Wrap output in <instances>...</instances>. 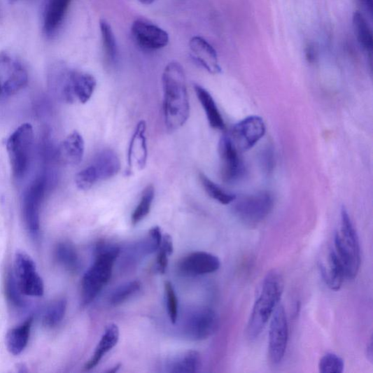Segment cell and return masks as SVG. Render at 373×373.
<instances>
[{
	"label": "cell",
	"mask_w": 373,
	"mask_h": 373,
	"mask_svg": "<svg viewBox=\"0 0 373 373\" xmlns=\"http://www.w3.org/2000/svg\"><path fill=\"white\" fill-rule=\"evenodd\" d=\"M28 80L27 72L19 62L4 53L0 55V83L3 95L17 94L27 86Z\"/></svg>",
	"instance_id": "obj_13"
},
{
	"label": "cell",
	"mask_w": 373,
	"mask_h": 373,
	"mask_svg": "<svg viewBox=\"0 0 373 373\" xmlns=\"http://www.w3.org/2000/svg\"><path fill=\"white\" fill-rule=\"evenodd\" d=\"M164 288L169 316L171 323L175 324L178 318V300H177L174 288L170 281L165 282Z\"/></svg>",
	"instance_id": "obj_39"
},
{
	"label": "cell",
	"mask_w": 373,
	"mask_h": 373,
	"mask_svg": "<svg viewBox=\"0 0 373 373\" xmlns=\"http://www.w3.org/2000/svg\"><path fill=\"white\" fill-rule=\"evenodd\" d=\"M34 145V131L30 123L22 124L16 129L7 141L11 171L13 178L22 181L31 164Z\"/></svg>",
	"instance_id": "obj_5"
},
{
	"label": "cell",
	"mask_w": 373,
	"mask_h": 373,
	"mask_svg": "<svg viewBox=\"0 0 373 373\" xmlns=\"http://www.w3.org/2000/svg\"><path fill=\"white\" fill-rule=\"evenodd\" d=\"M163 111L165 126L170 132L182 128L190 117V101L186 77L183 66L169 63L162 76Z\"/></svg>",
	"instance_id": "obj_1"
},
{
	"label": "cell",
	"mask_w": 373,
	"mask_h": 373,
	"mask_svg": "<svg viewBox=\"0 0 373 373\" xmlns=\"http://www.w3.org/2000/svg\"><path fill=\"white\" fill-rule=\"evenodd\" d=\"M14 276L22 295L41 297L44 293V284L31 258L23 252H17L14 261Z\"/></svg>",
	"instance_id": "obj_7"
},
{
	"label": "cell",
	"mask_w": 373,
	"mask_h": 373,
	"mask_svg": "<svg viewBox=\"0 0 373 373\" xmlns=\"http://www.w3.org/2000/svg\"><path fill=\"white\" fill-rule=\"evenodd\" d=\"M146 132V121H139L132 136L128 151V166L131 174L143 170L147 165L148 150Z\"/></svg>",
	"instance_id": "obj_16"
},
{
	"label": "cell",
	"mask_w": 373,
	"mask_h": 373,
	"mask_svg": "<svg viewBox=\"0 0 373 373\" xmlns=\"http://www.w3.org/2000/svg\"><path fill=\"white\" fill-rule=\"evenodd\" d=\"M353 26L355 35H356L361 47L369 52H372L373 48L372 32L365 17L360 12L353 14Z\"/></svg>",
	"instance_id": "obj_29"
},
{
	"label": "cell",
	"mask_w": 373,
	"mask_h": 373,
	"mask_svg": "<svg viewBox=\"0 0 373 373\" xmlns=\"http://www.w3.org/2000/svg\"><path fill=\"white\" fill-rule=\"evenodd\" d=\"M199 177L204 190L212 199L223 205L234 203L237 199L235 195L225 191L220 186L211 181L204 173L200 172Z\"/></svg>",
	"instance_id": "obj_30"
},
{
	"label": "cell",
	"mask_w": 373,
	"mask_h": 373,
	"mask_svg": "<svg viewBox=\"0 0 373 373\" xmlns=\"http://www.w3.org/2000/svg\"><path fill=\"white\" fill-rule=\"evenodd\" d=\"M305 55L307 61L312 64L314 63L318 57V49L313 43H309L305 49Z\"/></svg>",
	"instance_id": "obj_40"
},
{
	"label": "cell",
	"mask_w": 373,
	"mask_h": 373,
	"mask_svg": "<svg viewBox=\"0 0 373 373\" xmlns=\"http://www.w3.org/2000/svg\"><path fill=\"white\" fill-rule=\"evenodd\" d=\"M133 38L142 48L156 50L169 42L168 33L162 28L142 20H136L132 27Z\"/></svg>",
	"instance_id": "obj_15"
},
{
	"label": "cell",
	"mask_w": 373,
	"mask_h": 373,
	"mask_svg": "<svg viewBox=\"0 0 373 373\" xmlns=\"http://www.w3.org/2000/svg\"><path fill=\"white\" fill-rule=\"evenodd\" d=\"M84 150L83 136L79 132H73L69 134L59 146L58 157L64 165L76 166L82 162Z\"/></svg>",
	"instance_id": "obj_21"
},
{
	"label": "cell",
	"mask_w": 373,
	"mask_h": 373,
	"mask_svg": "<svg viewBox=\"0 0 373 373\" xmlns=\"http://www.w3.org/2000/svg\"><path fill=\"white\" fill-rule=\"evenodd\" d=\"M33 321V317H29L22 325L10 329L8 332L6 337V345L8 351L15 356L22 353L27 347Z\"/></svg>",
	"instance_id": "obj_25"
},
{
	"label": "cell",
	"mask_w": 373,
	"mask_h": 373,
	"mask_svg": "<svg viewBox=\"0 0 373 373\" xmlns=\"http://www.w3.org/2000/svg\"><path fill=\"white\" fill-rule=\"evenodd\" d=\"M361 1H362V0H361Z\"/></svg>",
	"instance_id": "obj_47"
},
{
	"label": "cell",
	"mask_w": 373,
	"mask_h": 373,
	"mask_svg": "<svg viewBox=\"0 0 373 373\" xmlns=\"http://www.w3.org/2000/svg\"><path fill=\"white\" fill-rule=\"evenodd\" d=\"M98 182L97 173L92 164L81 170L76 176V184L81 190H90Z\"/></svg>",
	"instance_id": "obj_38"
},
{
	"label": "cell",
	"mask_w": 373,
	"mask_h": 373,
	"mask_svg": "<svg viewBox=\"0 0 373 373\" xmlns=\"http://www.w3.org/2000/svg\"><path fill=\"white\" fill-rule=\"evenodd\" d=\"M220 175L224 183H232L239 181L244 173V166L240 152L229 136H224L219 143Z\"/></svg>",
	"instance_id": "obj_14"
},
{
	"label": "cell",
	"mask_w": 373,
	"mask_h": 373,
	"mask_svg": "<svg viewBox=\"0 0 373 373\" xmlns=\"http://www.w3.org/2000/svg\"><path fill=\"white\" fill-rule=\"evenodd\" d=\"M97 173L98 181H108L120 171V161L117 153L111 149L100 151L92 164Z\"/></svg>",
	"instance_id": "obj_22"
},
{
	"label": "cell",
	"mask_w": 373,
	"mask_h": 373,
	"mask_svg": "<svg viewBox=\"0 0 373 373\" xmlns=\"http://www.w3.org/2000/svg\"><path fill=\"white\" fill-rule=\"evenodd\" d=\"M72 0H48L43 14V31L48 38L57 33Z\"/></svg>",
	"instance_id": "obj_20"
},
{
	"label": "cell",
	"mask_w": 373,
	"mask_h": 373,
	"mask_svg": "<svg viewBox=\"0 0 373 373\" xmlns=\"http://www.w3.org/2000/svg\"><path fill=\"white\" fill-rule=\"evenodd\" d=\"M120 366L121 365L118 364V365L115 366L114 367H113L111 370H108V372H111V373L116 372L120 369Z\"/></svg>",
	"instance_id": "obj_44"
},
{
	"label": "cell",
	"mask_w": 373,
	"mask_h": 373,
	"mask_svg": "<svg viewBox=\"0 0 373 373\" xmlns=\"http://www.w3.org/2000/svg\"><path fill=\"white\" fill-rule=\"evenodd\" d=\"M219 326L217 313L202 307L192 311L186 318L183 332L192 341H203L215 334Z\"/></svg>",
	"instance_id": "obj_8"
},
{
	"label": "cell",
	"mask_w": 373,
	"mask_h": 373,
	"mask_svg": "<svg viewBox=\"0 0 373 373\" xmlns=\"http://www.w3.org/2000/svg\"><path fill=\"white\" fill-rule=\"evenodd\" d=\"M200 353L197 351H188L177 357L169 364V372L174 373L197 372L201 367Z\"/></svg>",
	"instance_id": "obj_28"
},
{
	"label": "cell",
	"mask_w": 373,
	"mask_h": 373,
	"mask_svg": "<svg viewBox=\"0 0 373 373\" xmlns=\"http://www.w3.org/2000/svg\"><path fill=\"white\" fill-rule=\"evenodd\" d=\"M180 272L185 276H200L215 273L220 268V260L212 254L195 252L183 258L179 262Z\"/></svg>",
	"instance_id": "obj_17"
},
{
	"label": "cell",
	"mask_w": 373,
	"mask_h": 373,
	"mask_svg": "<svg viewBox=\"0 0 373 373\" xmlns=\"http://www.w3.org/2000/svg\"><path fill=\"white\" fill-rule=\"evenodd\" d=\"M45 181L39 178L26 190L22 202V215L27 228L33 234L40 230V210L45 192Z\"/></svg>",
	"instance_id": "obj_11"
},
{
	"label": "cell",
	"mask_w": 373,
	"mask_h": 373,
	"mask_svg": "<svg viewBox=\"0 0 373 373\" xmlns=\"http://www.w3.org/2000/svg\"><path fill=\"white\" fill-rule=\"evenodd\" d=\"M1 95H3V87L1 83H0V96Z\"/></svg>",
	"instance_id": "obj_46"
},
{
	"label": "cell",
	"mask_w": 373,
	"mask_h": 373,
	"mask_svg": "<svg viewBox=\"0 0 373 373\" xmlns=\"http://www.w3.org/2000/svg\"><path fill=\"white\" fill-rule=\"evenodd\" d=\"M265 132L266 127L263 119L253 115L237 123L229 137L237 149L242 153L254 148L265 136Z\"/></svg>",
	"instance_id": "obj_10"
},
{
	"label": "cell",
	"mask_w": 373,
	"mask_h": 373,
	"mask_svg": "<svg viewBox=\"0 0 373 373\" xmlns=\"http://www.w3.org/2000/svg\"><path fill=\"white\" fill-rule=\"evenodd\" d=\"M120 254L115 244L101 243L97 246L95 260L81 281V298L84 306L90 304L111 279L114 263Z\"/></svg>",
	"instance_id": "obj_3"
},
{
	"label": "cell",
	"mask_w": 373,
	"mask_h": 373,
	"mask_svg": "<svg viewBox=\"0 0 373 373\" xmlns=\"http://www.w3.org/2000/svg\"><path fill=\"white\" fill-rule=\"evenodd\" d=\"M157 251L156 268L160 274H164L167 269L169 257L174 251L172 239L169 235L167 234L163 237L161 246Z\"/></svg>",
	"instance_id": "obj_35"
},
{
	"label": "cell",
	"mask_w": 373,
	"mask_h": 373,
	"mask_svg": "<svg viewBox=\"0 0 373 373\" xmlns=\"http://www.w3.org/2000/svg\"><path fill=\"white\" fill-rule=\"evenodd\" d=\"M162 230L158 226L150 230L148 236L137 245L138 253L150 255L158 251L162 241Z\"/></svg>",
	"instance_id": "obj_33"
},
{
	"label": "cell",
	"mask_w": 373,
	"mask_h": 373,
	"mask_svg": "<svg viewBox=\"0 0 373 373\" xmlns=\"http://www.w3.org/2000/svg\"><path fill=\"white\" fill-rule=\"evenodd\" d=\"M100 31L104 57L109 65H115L118 60V48L113 31L108 22L101 20Z\"/></svg>",
	"instance_id": "obj_26"
},
{
	"label": "cell",
	"mask_w": 373,
	"mask_h": 373,
	"mask_svg": "<svg viewBox=\"0 0 373 373\" xmlns=\"http://www.w3.org/2000/svg\"><path fill=\"white\" fill-rule=\"evenodd\" d=\"M336 254L342 261L346 277H357L361 265V251L358 235L352 223L347 209L343 206L341 211V227L335 234Z\"/></svg>",
	"instance_id": "obj_4"
},
{
	"label": "cell",
	"mask_w": 373,
	"mask_h": 373,
	"mask_svg": "<svg viewBox=\"0 0 373 373\" xmlns=\"http://www.w3.org/2000/svg\"><path fill=\"white\" fill-rule=\"evenodd\" d=\"M66 310L65 299L53 300L47 307L43 316V325L48 328L57 327L63 321Z\"/></svg>",
	"instance_id": "obj_31"
},
{
	"label": "cell",
	"mask_w": 373,
	"mask_h": 373,
	"mask_svg": "<svg viewBox=\"0 0 373 373\" xmlns=\"http://www.w3.org/2000/svg\"><path fill=\"white\" fill-rule=\"evenodd\" d=\"M138 1L141 4L148 6L154 3L155 0H138Z\"/></svg>",
	"instance_id": "obj_43"
},
{
	"label": "cell",
	"mask_w": 373,
	"mask_h": 373,
	"mask_svg": "<svg viewBox=\"0 0 373 373\" xmlns=\"http://www.w3.org/2000/svg\"><path fill=\"white\" fill-rule=\"evenodd\" d=\"M289 339V326L286 310L278 307L273 315L269 330V357L271 363L277 365L286 355Z\"/></svg>",
	"instance_id": "obj_9"
},
{
	"label": "cell",
	"mask_w": 373,
	"mask_h": 373,
	"mask_svg": "<svg viewBox=\"0 0 373 373\" xmlns=\"http://www.w3.org/2000/svg\"><path fill=\"white\" fill-rule=\"evenodd\" d=\"M318 265L326 286L331 290H340L346 274L343 264L336 253L329 251Z\"/></svg>",
	"instance_id": "obj_19"
},
{
	"label": "cell",
	"mask_w": 373,
	"mask_h": 373,
	"mask_svg": "<svg viewBox=\"0 0 373 373\" xmlns=\"http://www.w3.org/2000/svg\"><path fill=\"white\" fill-rule=\"evenodd\" d=\"M192 57L212 75L221 73L217 51L202 37H193L189 43Z\"/></svg>",
	"instance_id": "obj_18"
},
{
	"label": "cell",
	"mask_w": 373,
	"mask_h": 373,
	"mask_svg": "<svg viewBox=\"0 0 373 373\" xmlns=\"http://www.w3.org/2000/svg\"><path fill=\"white\" fill-rule=\"evenodd\" d=\"M367 357L370 363H372V342L370 339V344L367 347Z\"/></svg>",
	"instance_id": "obj_41"
},
{
	"label": "cell",
	"mask_w": 373,
	"mask_h": 373,
	"mask_svg": "<svg viewBox=\"0 0 373 373\" xmlns=\"http://www.w3.org/2000/svg\"><path fill=\"white\" fill-rule=\"evenodd\" d=\"M318 370L321 373H342L344 370V362L337 355L328 353L319 361Z\"/></svg>",
	"instance_id": "obj_36"
},
{
	"label": "cell",
	"mask_w": 373,
	"mask_h": 373,
	"mask_svg": "<svg viewBox=\"0 0 373 373\" xmlns=\"http://www.w3.org/2000/svg\"><path fill=\"white\" fill-rule=\"evenodd\" d=\"M5 291L7 299L10 302V304L16 307H23L24 306V300L22 297V295L17 287L14 274L13 273H8L5 283Z\"/></svg>",
	"instance_id": "obj_37"
},
{
	"label": "cell",
	"mask_w": 373,
	"mask_h": 373,
	"mask_svg": "<svg viewBox=\"0 0 373 373\" xmlns=\"http://www.w3.org/2000/svg\"><path fill=\"white\" fill-rule=\"evenodd\" d=\"M364 3L367 10L370 13H372V0H362Z\"/></svg>",
	"instance_id": "obj_42"
},
{
	"label": "cell",
	"mask_w": 373,
	"mask_h": 373,
	"mask_svg": "<svg viewBox=\"0 0 373 373\" xmlns=\"http://www.w3.org/2000/svg\"><path fill=\"white\" fill-rule=\"evenodd\" d=\"M119 329L116 325L112 324L106 328L93 354V357L85 365V370H91L100 363L104 355L117 345L119 340Z\"/></svg>",
	"instance_id": "obj_24"
},
{
	"label": "cell",
	"mask_w": 373,
	"mask_h": 373,
	"mask_svg": "<svg viewBox=\"0 0 373 373\" xmlns=\"http://www.w3.org/2000/svg\"><path fill=\"white\" fill-rule=\"evenodd\" d=\"M96 87L97 80L92 75L72 71L64 77L63 94L69 102L85 104L92 97Z\"/></svg>",
	"instance_id": "obj_12"
},
{
	"label": "cell",
	"mask_w": 373,
	"mask_h": 373,
	"mask_svg": "<svg viewBox=\"0 0 373 373\" xmlns=\"http://www.w3.org/2000/svg\"><path fill=\"white\" fill-rule=\"evenodd\" d=\"M283 288V278L279 271L272 270L266 275L247 324L246 334L248 340H256L267 325L281 300Z\"/></svg>",
	"instance_id": "obj_2"
},
{
	"label": "cell",
	"mask_w": 373,
	"mask_h": 373,
	"mask_svg": "<svg viewBox=\"0 0 373 373\" xmlns=\"http://www.w3.org/2000/svg\"><path fill=\"white\" fill-rule=\"evenodd\" d=\"M274 206L273 195L267 191L245 195L234 206L237 218L247 225L260 224L271 214Z\"/></svg>",
	"instance_id": "obj_6"
},
{
	"label": "cell",
	"mask_w": 373,
	"mask_h": 373,
	"mask_svg": "<svg viewBox=\"0 0 373 373\" xmlns=\"http://www.w3.org/2000/svg\"><path fill=\"white\" fill-rule=\"evenodd\" d=\"M155 188L153 185H148L142 191L139 204L132 216V223L134 225L143 220L149 215L155 198Z\"/></svg>",
	"instance_id": "obj_32"
},
{
	"label": "cell",
	"mask_w": 373,
	"mask_h": 373,
	"mask_svg": "<svg viewBox=\"0 0 373 373\" xmlns=\"http://www.w3.org/2000/svg\"><path fill=\"white\" fill-rule=\"evenodd\" d=\"M194 90L203 106L210 127L217 130H223L225 127V122L214 98L199 85H195Z\"/></svg>",
	"instance_id": "obj_23"
},
{
	"label": "cell",
	"mask_w": 373,
	"mask_h": 373,
	"mask_svg": "<svg viewBox=\"0 0 373 373\" xmlns=\"http://www.w3.org/2000/svg\"><path fill=\"white\" fill-rule=\"evenodd\" d=\"M20 1H22V0H9V3L11 5L15 4V3H19Z\"/></svg>",
	"instance_id": "obj_45"
},
{
	"label": "cell",
	"mask_w": 373,
	"mask_h": 373,
	"mask_svg": "<svg viewBox=\"0 0 373 373\" xmlns=\"http://www.w3.org/2000/svg\"><path fill=\"white\" fill-rule=\"evenodd\" d=\"M55 257L59 264L71 273H76L80 269V260L76 247L71 243H59L55 251Z\"/></svg>",
	"instance_id": "obj_27"
},
{
	"label": "cell",
	"mask_w": 373,
	"mask_h": 373,
	"mask_svg": "<svg viewBox=\"0 0 373 373\" xmlns=\"http://www.w3.org/2000/svg\"><path fill=\"white\" fill-rule=\"evenodd\" d=\"M141 283L139 281H132L117 288L111 297V304L115 307L127 301L134 294L139 291Z\"/></svg>",
	"instance_id": "obj_34"
}]
</instances>
